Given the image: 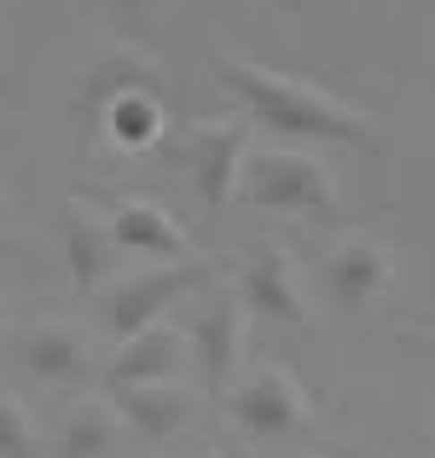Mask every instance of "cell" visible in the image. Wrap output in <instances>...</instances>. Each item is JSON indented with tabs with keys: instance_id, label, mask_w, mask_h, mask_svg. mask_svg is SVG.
I'll return each instance as SVG.
<instances>
[{
	"instance_id": "cell-1",
	"label": "cell",
	"mask_w": 435,
	"mask_h": 458,
	"mask_svg": "<svg viewBox=\"0 0 435 458\" xmlns=\"http://www.w3.org/2000/svg\"><path fill=\"white\" fill-rule=\"evenodd\" d=\"M226 88H233L238 111H250V123L268 128L285 146H337V151H378L383 134L360 105H348L343 93L320 88L308 76L256 64V58H226L221 64Z\"/></svg>"
},
{
	"instance_id": "cell-2",
	"label": "cell",
	"mask_w": 435,
	"mask_h": 458,
	"mask_svg": "<svg viewBox=\"0 0 435 458\" xmlns=\"http://www.w3.org/2000/svg\"><path fill=\"white\" fill-rule=\"evenodd\" d=\"M238 198L273 215H325L337 209V174L302 146H250Z\"/></svg>"
},
{
	"instance_id": "cell-3",
	"label": "cell",
	"mask_w": 435,
	"mask_h": 458,
	"mask_svg": "<svg viewBox=\"0 0 435 458\" xmlns=\"http://www.w3.org/2000/svg\"><path fill=\"white\" fill-rule=\"evenodd\" d=\"M256 146V123L250 111H221V116H203V123L186 128V174L192 191H198L209 209H226L238 198V174H244V157Z\"/></svg>"
},
{
	"instance_id": "cell-4",
	"label": "cell",
	"mask_w": 435,
	"mask_h": 458,
	"mask_svg": "<svg viewBox=\"0 0 435 458\" xmlns=\"http://www.w3.org/2000/svg\"><path fill=\"white\" fill-rule=\"evenodd\" d=\"M198 279H203L198 256H186V261H145V267H134V273H116V284L105 291V319H111L116 336H134V331L163 319Z\"/></svg>"
},
{
	"instance_id": "cell-5",
	"label": "cell",
	"mask_w": 435,
	"mask_h": 458,
	"mask_svg": "<svg viewBox=\"0 0 435 458\" xmlns=\"http://www.w3.org/2000/svg\"><path fill=\"white\" fill-rule=\"evenodd\" d=\"M313 401L302 389V377L290 366H261L256 377L233 383L226 389V418H233L244 436H261V441H279V436H296L308 424Z\"/></svg>"
},
{
	"instance_id": "cell-6",
	"label": "cell",
	"mask_w": 435,
	"mask_h": 458,
	"mask_svg": "<svg viewBox=\"0 0 435 458\" xmlns=\"http://www.w3.org/2000/svg\"><path fill=\"white\" fill-rule=\"evenodd\" d=\"M238 296H244L250 319L285 325V331H302L313 319L308 284H302V267L290 261V250H256L238 273Z\"/></svg>"
},
{
	"instance_id": "cell-7",
	"label": "cell",
	"mask_w": 435,
	"mask_h": 458,
	"mask_svg": "<svg viewBox=\"0 0 435 458\" xmlns=\"http://www.w3.org/2000/svg\"><path fill=\"white\" fill-rule=\"evenodd\" d=\"M395 284V250L371 233H348L331 244L325 256V291H331L337 308H371L383 291Z\"/></svg>"
},
{
	"instance_id": "cell-8",
	"label": "cell",
	"mask_w": 435,
	"mask_h": 458,
	"mask_svg": "<svg viewBox=\"0 0 435 458\" xmlns=\"http://www.w3.org/2000/svg\"><path fill=\"white\" fill-rule=\"evenodd\" d=\"M244 319H250L244 296H238V291H221V296H209V302L198 308V319L186 325V343H192V360H198V377L215 383V389H221V383L238 371V354H244Z\"/></svg>"
},
{
	"instance_id": "cell-9",
	"label": "cell",
	"mask_w": 435,
	"mask_h": 458,
	"mask_svg": "<svg viewBox=\"0 0 435 458\" xmlns=\"http://www.w3.org/2000/svg\"><path fill=\"white\" fill-rule=\"evenodd\" d=\"M58 244H64V273L81 296L116 284V256H123V244L111 238V221H99L88 203H70L64 209V238H58Z\"/></svg>"
},
{
	"instance_id": "cell-10",
	"label": "cell",
	"mask_w": 435,
	"mask_h": 458,
	"mask_svg": "<svg viewBox=\"0 0 435 458\" xmlns=\"http://www.w3.org/2000/svg\"><path fill=\"white\" fill-rule=\"evenodd\" d=\"M123 93H163L168 99V70L151 53H140V47H105L88 64V76H81V111L99 116Z\"/></svg>"
},
{
	"instance_id": "cell-11",
	"label": "cell",
	"mask_w": 435,
	"mask_h": 458,
	"mask_svg": "<svg viewBox=\"0 0 435 458\" xmlns=\"http://www.w3.org/2000/svg\"><path fill=\"white\" fill-rule=\"evenodd\" d=\"M192 406L198 394L186 389L180 377H151V383H116V412L123 424L145 441H168L192 424Z\"/></svg>"
},
{
	"instance_id": "cell-12",
	"label": "cell",
	"mask_w": 435,
	"mask_h": 458,
	"mask_svg": "<svg viewBox=\"0 0 435 458\" xmlns=\"http://www.w3.org/2000/svg\"><path fill=\"white\" fill-rule=\"evenodd\" d=\"M105 221H111V238L123 244V256H140V261H186L192 256L186 226H180L163 203H151V198L116 203Z\"/></svg>"
},
{
	"instance_id": "cell-13",
	"label": "cell",
	"mask_w": 435,
	"mask_h": 458,
	"mask_svg": "<svg viewBox=\"0 0 435 458\" xmlns=\"http://www.w3.org/2000/svg\"><path fill=\"white\" fill-rule=\"evenodd\" d=\"M186 331L175 325H145V331L123 336L111 354V383H151V377H180V360H186Z\"/></svg>"
},
{
	"instance_id": "cell-14",
	"label": "cell",
	"mask_w": 435,
	"mask_h": 458,
	"mask_svg": "<svg viewBox=\"0 0 435 458\" xmlns=\"http://www.w3.org/2000/svg\"><path fill=\"white\" fill-rule=\"evenodd\" d=\"M23 366H30L41 383H81L93 371V354H88V343H81L76 325L47 319V325H35V331L23 336Z\"/></svg>"
},
{
	"instance_id": "cell-15",
	"label": "cell",
	"mask_w": 435,
	"mask_h": 458,
	"mask_svg": "<svg viewBox=\"0 0 435 458\" xmlns=\"http://www.w3.org/2000/svg\"><path fill=\"white\" fill-rule=\"evenodd\" d=\"M99 134L111 140V146H123V151H145V146H157L163 140V123H168V111H163V93H123V99H111L99 116Z\"/></svg>"
},
{
	"instance_id": "cell-16",
	"label": "cell",
	"mask_w": 435,
	"mask_h": 458,
	"mask_svg": "<svg viewBox=\"0 0 435 458\" xmlns=\"http://www.w3.org/2000/svg\"><path fill=\"white\" fill-rule=\"evenodd\" d=\"M123 429L128 424L116 412V401H81L58 429V458H105L123 441Z\"/></svg>"
},
{
	"instance_id": "cell-17",
	"label": "cell",
	"mask_w": 435,
	"mask_h": 458,
	"mask_svg": "<svg viewBox=\"0 0 435 458\" xmlns=\"http://www.w3.org/2000/svg\"><path fill=\"white\" fill-rule=\"evenodd\" d=\"M0 458H35V424L6 394H0Z\"/></svg>"
},
{
	"instance_id": "cell-18",
	"label": "cell",
	"mask_w": 435,
	"mask_h": 458,
	"mask_svg": "<svg viewBox=\"0 0 435 458\" xmlns=\"http://www.w3.org/2000/svg\"><path fill=\"white\" fill-rule=\"evenodd\" d=\"M105 6H111L116 18H134V23H151L157 12H163V0H105Z\"/></svg>"
},
{
	"instance_id": "cell-19",
	"label": "cell",
	"mask_w": 435,
	"mask_h": 458,
	"mask_svg": "<svg viewBox=\"0 0 435 458\" xmlns=\"http://www.w3.org/2000/svg\"><path fill=\"white\" fill-rule=\"evenodd\" d=\"M6 215H12V203H6V186H0V233H6Z\"/></svg>"
},
{
	"instance_id": "cell-20",
	"label": "cell",
	"mask_w": 435,
	"mask_h": 458,
	"mask_svg": "<svg viewBox=\"0 0 435 458\" xmlns=\"http://www.w3.org/2000/svg\"><path fill=\"white\" fill-rule=\"evenodd\" d=\"M0 325H6V302H0Z\"/></svg>"
},
{
	"instance_id": "cell-21",
	"label": "cell",
	"mask_w": 435,
	"mask_h": 458,
	"mask_svg": "<svg viewBox=\"0 0 435 458\" xmlns=\"http://www.w3.org/2000/svg\"><path fill=\"white\" fill-rule=\"evenodd\" d=\"M308 458H320V453H308Z\"/></svg>"
}]
</instances>
